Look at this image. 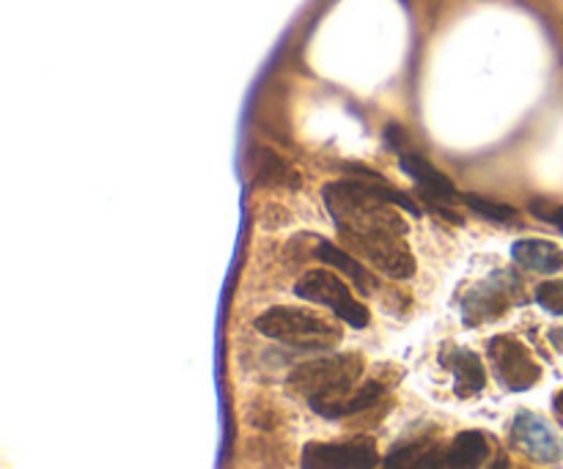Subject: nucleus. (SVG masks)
<instances>
[{
  "label": "nucleus",
  "instance_id": "1",
  "mask_svg": "<svg viewBox=\"0 0 563 469\" xmlns=\"http://www.w3.org/2000/svg\"><path fill=\"white\" fill-rule=\"evenodd\" d=\"M324 203L333 214L344 245L388 278L405 280L416 272L412 253L407 250V223L399 209L416 214L418 206L405 196L374 181H335L324 187Z\"/></svg>",
  "mask_w": 563,
  "mask_h": 469
},
{
  "label": "nucleus",
  "instance_id": "2",
  "mask_svg": "<svg viewBox=\"0 0 563 469\" xmlns=\"http://www.w3.org/2000/svg\"><path fill=\"white\" fill-rule=\"evenodd\" d=\"M363 377V360L357 355H333L322 360L302 362L291 371L289 388L311 404L313 412H324L346 399Z\"/></svg>",
  "mask_w": 563,
  "mask_h": 469
},
{
  "label": "nucleus",
  "instance_id": "3",
  "mask_svg": "<svg viewBox=\"0 0 563 469\" xmlns=\"http://www.w3.org/2000/svg\"><path fill=\"white\" fill-rule=\"evenodd\" d=\"M256 330L264 338L302 351H328L341 344L339 324L300 308H273L256 319Z\"/></svg>",
  "mask_w": 563,
  "mask_h": 469
},
{
  "label": "nucleus",
  "instance_id": "4",
  "mask_svg": "<svg viewBox=\"0 0 563 469\" xmlns=\"http://www.w3.org/2000/svg\"><path fill=\"white\" fill-rule=\"evenodd\" d=\"M295 291L302 300L330 308L350 327L363 330L368 324V308L361 300H355L350 286L330 269H308L306 275H300Z\"/></svg>",
  "mask_w": 563,
  "mask_h": 469
},
{
  "label": "nucleus",
  "instance_id": "5",
  "mask_svg": "<svg viewBox=\"0 0 563 469\" xmlns=\"http://www.w3.org/2000/svg\"><path fill=\"white\" fill-rule=\"evenodd\" d=\"M489 362H493V371L498 377V382L504 384L511 393H520V390L533 388V384L542 379V368L533 360V355L528 351V346L522 340L511 338V335H498V338L489 340Z\"/></svg>",
  "mask_w": 563,
  "mask_h": 469
},
{
  "label": "nucleus",
  "instance_id": "6",
  "mask_svg": "<svg viewBox=\"0 0 563 469\" xmlns=\"http://www.w3.org/2000/svg\"><path fill=\"white\" fill-rule=\"evenodd\" d=\"M522 283L517 275L511 272H498L493 278L484 280L482 286H476L473 291H467L465 300H462V316L467 324H482L500 319L511 305L522 300Z\"/></svg>",
  "mask_w": 563,
  "mask_h": 469
},
{
  "label": "nucleus",
  "instance_id": "7",
  "mask_svg": "<svg viewBox=\"0 0 563 469\" xmlns=\"http://www.w3.org/2000/svg\"><path fill=\"white\" fill-rule=\"evenodd\" d=\"M379 454L374 439L355 437L344 443H308L302 448V469H374Z\"/></svg>",
  "mask_w": 563,
  "mask_h": 469
},
{
  "label": "nucleus",
  "instance_id": "8",
  "mask_svg": "<svg viewBox=\"0 0 563 469\" xmlns=\"http://www.w3.org/2000/svg\"><path fill=\"white\" fill-rule=\"evenodd\" d=\"M511 439H515V445L522 454L542 461V465H555L563 456V448L559 439H555V434L550 432L548 423L539 415H533V412H520V415H517L515 428H511Z\"/></svg>",
  "mask_w": 563,
  "mask_h": 469
},
{
  "label": "nucleus",
  "instance_id": "9",
  "mask_svg": "<svg viewBox=\"0 0 563 469\" xmlns=\"http://www.w3.org/2000/svg\"><path fill=\"white\" fill-rule=\"evenodd\" d=\"M443 366L454 373L456 395H460V399H473V395L482 393L484 384H487V373H484L482 357L473 355L471 349L445 351Z\"/></svg>",
  "mask_w": 563,
  "mask_h": 469
},
{
  "label": "nucleus",
  "instance_id": "10",
  "mask_svg": "<svg viewBox=\"0 0 563 469\" xmlns=\"http://www.w3.org/2000/svg\"><path fill=\"white\" fill-rule=\"evenodd\" d=\"M511 258L522 269H531L539 275H555L563 269V250L548 239H520L511 247Z\"/></svg>",
  "mask_w": 563,
  "mask_h": 469
},
{
  "label": "nucleus",
  "instance_id": "11",
  "mask_svg": "<svg viewBox=\"0 0 563 469\" xmlns=\"http://www.w3.org/2000/svg\"><path fill=\"white\" fill-rule=\"evenodd\" d=\"M401 168L418 181V187H421L429 198H438V201H454L456 198V190L449 181V176L440 174L438 168H432V165L423 157H418V154L401 152Z\"/></svg>",
  "mask_w": 563,
  "mask_h": 469
},
{
  "label": "nucleus",
  "instance_id": "12",
  "mask_svg": "<svg viewBox=\"0 0 563 469\" xmlns=\"http://www.w3.org/2000/svg\"><path fill=\"white\" fill-rule=\"evenodd\" d=\"M489 456V443L482 432H465L445 450L443 469H478Z\"/></svg>",
  "mask_w": 563,
  "mask_h": 469
},
{
  "label": "nucleus",
  "instance_id": "13",
  "mask_svg": "<svg viewBox=\"0 0 563 469\" xmlns=\"http://www.w3.org/2000/svg\"><path fill=\"white\" fill-rule=\"evenodd\" d=\"M445 450L434 443H410L396 448L379 469H443Z\"/></svg>",
  "mask_w": 563,
  "mask_h": 469
},
{
  "label": "nucleus",
  "instance_id": "14",
  "mask_svg": "<svg viewBox=\"0 0 563 469\" xmlns=\"http://www.w3.org/2000/svg\"><path fill=\"white\" fill-rule=\"evenodd\" d=\"M317 256H319V261L328 264L330 269H341L346 278H352V283L357 286V291H363V294H372L374 291L372 275H368L366 269H363L361 264L350 256V253L341 250V247H333V245H328V242H322L317 250Z\"/></svg>",
  "mask_w": 563,
  "mask_h": 469
},
{
  "label": "nucleus",
  "instance_id": "15",
  "mask_svg": "<svg viewBox=\"0 0 563 469\" xmlns=\"http://www.w3.org/2000/svg\"><path fill=\"white\" fill-rule=\"evenodd\" d=\"M385 388L379 382H366L361 384V388L352 390L350 395H346L341 404H335L333 410L324 412V417H330V421H339V417H350V415H361V412L372 410L374 404H377L379 399H383Z\"/></svg>",
  "mask_w": 563,
  "mask_h": 469
},
{
  "label": "nucleus",
  "instance_id": "16",
  "mask_svg": "<svg viewBox=\"0 0 563 469\" xmlns=\"http://www.w3.org/2000/svg\"><path fill=\"white\" fill-rule=\"evenodd\" d=\"M256 157L258 159H253V165H256V181H262V185H286V179H291L295 185L300 181L291 165L280 159L278 154L269 152V148H262Z\"/></svg>",
  "mask_w": 563,
  "mask_h": 469
},
{
  "label": "nucleus",
  "instance_id": "17",
  "mask_svg": "<svg viewBox=\"0 0 563 469\" xmlns=\"http://www.w3.org/2000/svg\"><path fill=\"white\" fill-rule=\"evenodd\" d=\"M465 203L471 209H476L478 214H484V217L495 220V223H506V220L515 217V209L506 206V203H493V201H484V198L478 196H465Z\"/></svg>",
  "mask_w": 563,
  "mask_h": 469
},
{
  "label": "nucleus",
  "instance_id": "18",
  "mask_svg": "<svg viewBox=\"0 0 563 469\" xmlns=\"http://www.w3.org/2000/svg\"><path fill=\"white\" fill-rule=\"evenodd\" d=\"M537 302L553 316H561L563 313V280H550V283H542L537 289Z\"/></svg>",
  "mask_w": 563,
  "mask_h": 469
},
{
  "label": "nucleus",
  "instance_id": "19",
  "mask_svg": "<svg viewBox=\"0 0 563 469\" xmlns=\"http://www.w3.org/2000/svg\"><path fill=\"white\" fill-rule=\"evenodd\" d=\"M531 212L537 214L539 220H544V223L555 225V228L563 234V206L559 203H544V201H533L531 203Z\"/></svg>",
  "mask_w": 563,
  "mask_h": 469
},
{
  "label": "nucleus",
  "instance_id": "20",
  "mask_svg": "<svg viewBox=\"0 0 563 469\" xmlns=\"http://www.w3.org/2000/svg\"><path fill=\"white\" fill-rule=\"evenodd\" d=\"M553 412H555V421H559L561 428H563V390H559V393H555V399H553Z\"/></svg>",
  "mask_w": 563,
  "mask_h": 469
},
{
  "label": "nucleus",
  "instance_id": "21",
  "mask_svg": "<svg viewBox=\"0 0 563 469\" xmlns=\"http://www.w3.org/2000/svg\"><path fill=\"white\" fill-rule=\"evenodd\" d=\"M550 340H553V344H555V349L563 351V327L561 330H553V333H550Z\"/></svg>",
  "mask_w": 563,
  "mask_h": 469
},
{
  "label": "nucleus",
  "instance_id": "22",
  "mask_svg": "<svg viewBox=\"0 0 563 469\" xmlns=\"http://www.w3.org/2000/svg\"><path fill=\"white\" fill-rule=\"evenodd\" d=\"M489 469H509V461H506V459H498V461H495V465L489 467Z\"/></svg>",
  "mask_w": 563,
  "mask_h": 469
}]
</instances>
